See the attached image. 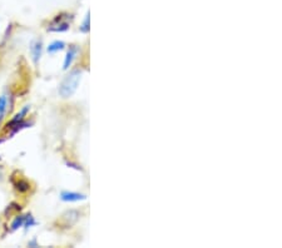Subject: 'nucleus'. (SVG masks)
Returning a JSON list of instances; mask_svg holds the SVG:
<instances>
[{
    "mask_svg": "<svg viewBox=\"0 0 282 248\" xmlns=\"http://www.w3.org/2000/svg\"><path fill=\"white\" fill-rule=\"evenodd\" d=\"M35 224H36V222H35V219H34L33 215H25L24 226H23V227H24L25 230H28V228H32L33 226H35Z\"/></svg>",
    "mask_w": 282,
    "mask_h": 248,
    "instance_id": "9d476101",
    "label": "nucleus"
},
{
    "mask_svg": "<svg viewBox=\"0 0 282 248\" xmlns=\"http://www.w3.org/2000/svg\"><path fill=\"white\" fill-rule=\"evenodd\" d=\"M68 29H69V23L66 20H62V18H57L48 27L49 32H57V33L66 32Z\"/></svg>",
    "mask_w": 282,
    "mask_h": 248,
    "instance_id": "39448f33",
    "label": "nucleus"
},
{
    "mask_svg": "<svg viewBox=\"0 0 282 248\" xmlns=\"http://www.w3.org/2000/svg\"><path fill=\"white\" fill-rule=\"evenodd\" d=\"M64 48H66V43L62 42V40H54V42L48 45L47 50H48L49 54H54L60 50H63Z\"/></svg>",
    "mask_w": 282,
    "mask_h": 248,
    "instance_id": "6e6552de",
    "label": "nucleus"
},
{
    "mask_svg": "<svg viewBox=\"0 0 282 248\" xmlns=\"http://www.w3.org/2000/svg\"><path fill=\"white\" fill-rule=\"evenodd\" d=\"M8 104H9V98L6 94L0 96V122L5 118L6 111H8Z\"/></svg>",
    "mask_w": 282,
    "mask_h": 248,
    "instance_id": "0eeeda50",
    "label": "nucleus"
},
{
    "mask_svg": "<svg viewBox=\"0 0 282 248\" xmlns=\"http://www.w3.org/2000/svg\"><path fill=\"white\" fill-rule=\"evenodd\" d=\"M42 51L43 44L40 40H34V42H32V44H30V54H32V59H33V62L35 64L40 60Z\"/></svg>",
    "mask_w": 282,
    "mask_h": 248,
    "instance_id": "7ed1b4c3",
    "label": "nucleus"
},
{
    "mask_svg": "<svg viewBox=\"0 0 282 248\" xmlns=\"http://www.w3.org/2000/svg\"><path fill=\"white\" fill-rule=\"evenodd\" d=\"M30 111V107L29 105H25L23 109H21L20 112H19L18 114H15L14 116V118H13L12 120H10V123H8V127L9 128H12L13 126H15V124H18V123H20V122H23L24 120V118H25V116L28 114V112Z\"/></svg>",
    "mask_w": 282,
    "mask_h": 248,
    "instance_id": "423d86ee",
    "label": "nucleus"
},
{
    "mask_svg": "<svg viewBox=\"0 0 282 248\" xmlns=\"http://www.w3.org/2000/svg\"><path fill=\"white\" fill-rule=\"evenodd\" d=\"M81 32L82 33H88V32H89V13H88L87 17H85L83 24L81 25Z\"/></svg>",
    "mask_w": 282,
    "mask_h": 248,
    "instance_id": "9b49d317",
    "label": "nucleus"
},
{
    "mask_svg": "<svg viewBox=\"0 0 282 248\" xmlns=\"http://www.w3.org/2000/svg\"><path fill=\"white\" fill-rule=\"evenodd\" d=\"M29 246H33V247H38V245H36V241H35V239H33V241H30Z\"/></svg>",
    "mask_w": 282,
    "mask_h": 248,
    "instance_id": "f8f14e48",
    "label": "nucleus"
},
{
    "mask_svg": "<svg viewBox=\"0 0 282 248\" xmlns=\"http://www.w3.org/2000/svg\"><path fill=\"white\" fill-rule=\"evenodd\" d=\"M1 177H3V169L0 167V180H1Z\"/></svg>",
    "mask_w": 282,
    "mask_h": 248,
    "instance_id": "ddd939ff",
    "label": "nucleus"
},
{
    "mask_svg": "<svg viewBox=\"0 0 282 248\" xmlns=\"http://www.w3.org/2000/svg\"><path fill=\"white\" fill-rule=\"evenodd\" d=\"M82 74H83L82 69H74L62 81L58 88V93L62 98H70L77 92L79 83H81Z\"/></svg>",
    "mask_w": 282,
    "mask_h": 248,
    "instance_id": "f257e3e1",
    "label": "nucleus"
},
{
    "mask_svg": "<svg viewBox=\"0 0 282 248\" xmlns=\"http://www.w3.org/2000/svg\"><path fill=\"white\" fill-rule=\"evenodd\" d=\"M60 199L63 202H79V200L87 199V196L78 193V192H70V191H63L60 193Z\"/></svg>",
    "mask_w": 282,
    "mask_h": 248,
    "instance_id": "f03ea898",
    "label": "nucleus"
},
{
    "mask_svg": "<svg viewBox=\"0 0 282 248\" xmlns=\"http://www.w3.org/2000/svg\"><path fill=\"white\" fill-rule=\"evenodd\" d=\"M77 54H78V48H77L75 45H72V47L68 49V51H66V58H64V63H63L64 70H68V69L72 66L73 62H74L75 58H77Z\"/></svg>",
    "mask_w": 282,
    "mask_h": 248,
    "instance_id": "20e7f679",
    "label": "nucleus"
},
{
    "mask_svg": "<svg viewBox=\"0 0 282 248\" xmlns=\"http://www.w3.org/2000/svg\"><path fill=\"white\" fill-rule=\"evenodd\" d=\"M24 221H25V215H19V217H15V219L12 223V231H17L19 228H21L24 226Z\"/></svg>",
    "mask_w": 282,
    "mask_h": 248,
    "instance_id": "1a4fd4ad",
    "label": "nucleus"
}]
</instances>
